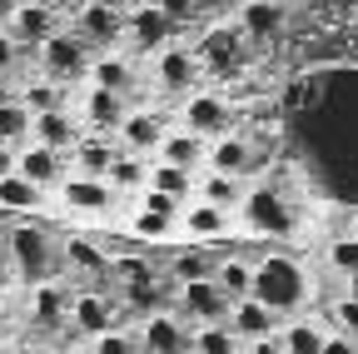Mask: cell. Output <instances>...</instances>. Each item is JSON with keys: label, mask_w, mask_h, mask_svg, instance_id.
<instances>
[{"label": "cell", "mask_w": 358, "mask_h": 354, "mask_svg": "<svg viewBox=\"0 0 358 354\" xmlns=\"http://www.w3.org/2000/svg\"><path fill=\"white\" fill-rule=\"evenodd\" d=\"M303 294H308V280H303V270H299L289 254H268V259H259V264H254L249 299L268 304L279 320H284V315H294V309L303 304Z\"/></svg>", "instance_id": "1"}, {"label": "cell", "mask_w": 358, "mask_h": 354, "mask_svg": "<svg viewBox=\"0 0 358 354\" xmlns=\"http://www.w3.org/2000/svg\"><path fill=\"white\" fill-rule=\"evenodd\" d=\"M239 215H244V225L254 230V235H289L294 230V210H289V200L279 195V190H249L239 205H234Z\"/></svg>", "instance_id": "2"}, {"label": "cell", "mask_w": 358, "mask_h": 354, "mask_svg": "<svg viewBox=\"0 0 358 354\" xmlns=\"http://www.w3.org/2000/svg\"><path fill=\"white\" fill-rule=\"evenodd\" d=\"M10 254H15V270L35 285V280H50L55 275V240L45 235L40 225H20L15 235H10Z\"/></svg>", "instance_id": "3"}, {"label": "cell", "mask_w": 358, "mask_h": 354, "mask_svg": "<svg viewBox=\"0 0 358 354\" xmlns=\"http://www.w3.org/2000/svg\"><path fill=\"white\" fill-rule=\"evenodd\" d=\"M40 60H45V75L50 80H85L90 75V46L70 30H55L50 40H40Z\"/></svg>", "instance_id": "4"}, {"label": "cell", "mask_w": 358, "mask_h": 354, "mask_svg": "<svg viewBox=\"0 0 358 354\" xmlns=\"http://www.w3.org/2000/svg\"><path fill=\"white\" fill-rule=\"evenodd\" d=\"M179 315H185L189 325H224V315H229V294L214 285V275L189 280V285H179Z\"/></svg>", "instance_id": "5"}, {"label": "cell", "mask_w": 358, "mask_h": 354, "mask_svg": "<svg viewBox=\"0 0 358 354\" xmlns=\"http://www.w3.org/2000/svg\"><path fill=\"white\" fill-rule=\"evenodd\" d=\"M189 50H194L199 70H209V75H234V70H239V60H244V50H239V35H234L229 25H214V30H204Z\"/></svg>", "instance_id": "6"}, {"label": "cell", "mask_w": 358, "mask_h": 354, "mask_svg": "<svg viewBox=\"0 0 358 354\" xmlns=\"http://www.w3.org/2000/svg\"><path fill=\"white\" fill-rule=\"evenodd\" d=\"M140 354H189V320L179 315H145V329H140Z\"/></svg>", "instance_id": "7"}, {"label": "cell", "mask_w": 358, "mask_h": 354, "mask_svg": "<svg viewBox=\"0 0 358 354\" xmlns=\"http://www.w3.org/2000/svg\"><path fill=\"white\" fill-rule=\"evenodd\" d=\"M179 210H185V200L159 195V190L145 185V205H140V215H134V235L140 240H169L174 225H179Z\"/></svg>", "instance_id": "8"}, {"label": "cell", "mask_w": 358, "mask_h": 354, "mask_svg": "<svg viewBox=\"0 0 358 354\" xmlns=\"http://www.w3.org/2000/svg\"><path fill=\"white\" fill-rule=\"evenodd\" d=\"M85 46H115L124 35V11L110 6V0H85L80 6V30H75Z\"/></svg>", "instance_id": "9"}, {"label": "cell", "mask_w": 358, "mask_h": 354, "mask_svg": "<svg viewBox=\"0 0 358 354\" xmlns=\"http://www.w3.org/2000/svg\"><path fill=\"white\" fill-rule=\"evenodd\" d=\"M60 30V11L55 6H45V0H15V11H10V35L20 40V46H40V40H50Z\"/></svg>", "instance_id": "10"}, {"label": "cell", "mask_w": 358, "mask_h": 354, "mask_svg": "<svg viewBox=\"0 0 358 354\" xmlns=\"http://www.w3.org/2000/svg\"><path fill=\"white\" fill-rule=\"evenodd\" d=\"M185 130H194L199 140H219L234 130V115L219 95H189L185 100Z\"/></svg>", "instance_id": "11"}, {"label": "cell", "mask_w": 358, "mask_h": 354, "mask_svg": "<svg viewBox=\"0 0 358 354\" xmlns=\"http://www.w3.org/2000/svg\"><path fill=\"white\" fill-rule=\"evenodd\" d=\"M124 35L134 40L140 50H159V46H169V35H174V20L155 6V0H145V6H134L129 11V20H124Z\"/></svg>", "instance_id": "12"}, {"label": "cell", "mask_w": 358, "mask_h": 354, "mask_svg": "<svg viewBox=\"0 0 358 354\" xmlns=\"http://www.w3.org/2000/svg\"><path fill=\"white\" fill-rule=\"evenodd\" d=\"M224 320H229V329H234V339H239V344H249V339H268V334L279 329V315H274L268 304L249 299V294H244V299H234Z\"/></svg>", "instance_id": "13"}, {"label": "cell", "mask_w": 358, "mask_h": 354, "mask_svg": "<svg viewBox=\"0 0 358 354\" xmlns=\"http://www.w3.org/2000/svg\"><path fill=\"white\" fill-rule=\"evenodd\" d=\"M164 115H155V110H124V120H120V130L115 135L124 140V150H134V155H150V150H159V140H164Z\"/></svg>", "instance_id": "14"}, {"label": "cell", "mask_w": 358, "mask_h": 354, "mask_svg": "<svg viewBox=\"0 0 358 354\" xmlns=\"http://www.w3.org/2000/svg\"><path fill=\"white\" fill-rule=\"evenodd\" d=\"M70 329L75 334H105V329H115V309H110V299L105 294H95V290H85V294H75L70 299Z\"/></svg>", "instance_id": "15"}, {"label": "cell", "mask_w": 358, "mask_h": 354, "mask_svg": "<svg viewBox=\"0 0 358 354\" xmlns=\"http://www.w3.org/2000/svg\"><path fill=\"white\" fill-rule=\"evenodd\" d=\"M60 200H65L70 210H80V215H105V210H115V190H110L105 180H95V175H75V180H65V185H60Z\"/></svg>", "instance_id": "16"}, {"label": "cell", "mask_w": 358, "mask_h": 354, "mask_svg": "<svg viewBox=\"0 0 358 354\" xmlns=\"http://www.w3.org/2000/svg\"><path fill=\"white\" fill-rule=\"evenodd\" d=\"M60 150H50V145H25L20 155H15V175L20 180H30V185H40V190H50V185H60Z\"/></svg>", "instance_id": "17"}, {"label": "cell", "mask_w": 358, "mask_h": 354, "mask_svg": "<svg viewBox=\"0 0 358 354\" xmlns=\"http://www.w3.org/2000/svg\"><path fill=\"white\" fill-rule=\"evenodd\" d=\"M155 70H159L164 90H194V85H199V60L185 46H159V65Z\"/></svg>", "instance_id": "18"}, {"label": "cell", "mask_w": 358, "mask_h": 354, "mask_svg": "<svg viewBox=\"0 0 358 354\" xmlns=\"http://www.w3.org/2000/svg\"><path fill=\"white\" fill-rule=\"evenodd\" d=\"M30 140L35 145H50V150H70L80 135H75V120L55 105V110H35L30 115Z\"/></svg>", "instance_id": "19"}, {"label": "cell", "mask_w": 358, "mask_h": 354, "mask_svg": "<svg viewBox=\"0 0 358 354\" xmlns=\"http://www.w3.org/2000/svg\"><path fill=\"white\" fill-rule=\"evenodd\" d=\"M239 30H244L249 40H279V30H284V6H279V0H244Z\"/></svg>", "instance_id": "20"}, {"label": "cell", "mask_w": 358, "mask_h": 354, "mask_svg": "<svg viewBox=\"0 0 358 354\" xmlns=\"http://www.w3.org/2000/svg\"><path fill=\"white\" fill-rule=\"evenodd\" d=\"M179 225H185L189 240H219V235H229V210L199 200V205H189V210H179Z\"/></svg>", "instance_id": "21"}, {"label": "cell", "mask_w": 358, "mask_h": 354, "mask_svg": "<svg viewBox=\"0 0 358 354\" xmlns=\"http://www.w3.org/2000/svg\"><path fill=\"white\" fill-rule=\"evenodd\" d=\"M209 170H219V175H249L254 170V145L244 140V135H219L214 140V150H209Z\"/></svg>", "instance_id": "22"}, {"label": "cell", "mask_w": 358, "mask_h": 354, "mask_svg": "<svg viewBox=\"0 0 358 354\" xmlns=\"http://www.w3.org/2000/svg\"><path fill=\"white\" fill-rule=\"evenodd\" d=\"M85 120L100 130H120V120H124V95L120 90H105V85H90L85 90Z\"/></svg>", "instance_id": "23"}, {"label": "cell", "mask_w": 358, "mask_h": 354, "mask_svg": "<svg viewBox=\"0 0 358 354\" xmlns=\"http://www.w3.org/2000/svg\"><path fill=\"white\" fill-rule=\"evenodd\" d=\"M159 160H169V165H179V170H194V165L204 160V140L194 135V130H164Z\"/></svg>", "instance_id": "24"}, {"label": "cell", "mask_w": 358, "mask_h": 354, "mask_svg": "<svg viewBox=\"0 0 358 354\" xmlns=\"http://www.w3.org/2000/svg\"><path fill=\"white\" fill-rule=\"evenodd\" d=\"M35 329H60V325H70V299L55 290V285H45L40 280V290H35Z\"/></svg>", "instance_id": "25"}, {"label": "cell", "mask_w": 358, "mask_h": 354, "mask_svg": "<svg viewBox=\"0 0 358 354\" xmlns=\"http://www.w3.org/2000/svg\"><path fill=\"white\" fill-rule=\"evenodd\" d=\"M70 150H75L80 175H95V180H105V170H110V160H115V140H105V135H85V140H75Z\"/></svg>", "instance_id": "26"}, {"label": "cell", "mask_w": 358, "mask_h": 354, "mask_svg": "<svg viewBox=\"0 0 358 354\" xmlns=\"http://www.w3.org/2000/svg\"><path fill=\"white\" fill-rule=\"evenodd\" d=\"M105 180H110V190H145L150 165L134 155V150H115V160H110V170H105Z\"/></svg>", "instance_id": "27"}, {"label": "cell", "mask_w": 358, "mask_h": 354, "mask_svg": "<svg viewBox=\"0 0 358 354\" xmlns=\"http://www.w3.org/2000/svg\"><path fill=\"white\" fill-rule=\"evenodd\" d=\"M90 85H105V90L129 95L134 70H129V60H124V55H100V60H90Z\"/></svg>", "instance_id": "28"}, {"label": "cell", "mask_w": 358, "mask_h": 354, "mask_svg": "<svg viewBox=\"0 0 358 354\" xmlns=\"http://www.w3.org/2000/svg\"><path fill=\"white\" fill-rule=\"evenodd\" d=\"M145 185H150V190H159V195L185 200V195L194 190V170H179V165L159 160V165H150V180H145Z\"/></svg>", "instance_id": "29"}, {"label": "cell", "mask_w": 358, "mask_h": 354, "mask_svg": "<svg viewBox=\"0 0 358 354\" xmlns=\"http://www.w3.org/2000/svg\"><path fill=\"white\" fill-rule=\"evenodd\" d=\"M65 259L90 280H110V254H100L90 240H65Z\"/></svg>", "instance_id": "30"}, {"label": "cell", "mask_w": 358, "mask_h": 354, "mask_svg": "<svg viewBox=\"0 0 358 354\" xmlns=\"http://www.w3.org/2000/svg\"><path fill=\"white\" fill-rule=\"evenodd\" d=\"M40 185H30V180H20V175L10 170V175H0V210H40Z\"/></svg>", "instance_id": "31"}, {"label": "cell", "mask_w": 358, "mask_h": 354, "mask_svg": "<svg viewBox=\"0 0 358 354\" xmlns=\"http://www.w3.org/2000/svg\"><path fill=\"white\" fill-rule=\"evenodd\" d=\"M189 354H239V339L229 325H204L189 334Z\"/></svg>", "instance_id": "32"}, {"label": "cell", "mask_w": 358, "mask_h": 354, "mask_svg": "<svg viewBox=\"0 0 358 354\" xmlns=\"http://www.w3.org/2000/svg\"><path fill=\"white\" fill-rule=\"evenodd\" d=\"M30 140V110L20 100H0V145Z\"/></svg>", "instance_id": "33"}, {"label": "cell", "mask_w": 358, "mask_h": 354, "mask_svg": "<svg viewBox=\"0 0 358 354\" xmlns=\"http://www.w3.org/2000/svg\"><path fill=\"white\" fill-rule=\"evenodd\" d=\"M204 200H209V205H219V210H234V205L244 200L239 175H219V170H209V175H204Z\"/></svg>", "instance_id": "34"}, {"label": "cell", "mask_w": 358, "mask_h": 354, "mask_svg": "<svg viewBox=\"0 0 358 354\" xmlns=\"http://www.w3.org/2000/svg\"><path fill=\"white\" fill-rule=\"evenodd\" d=\"M249 280H254V270H249V264H244V259H224V264H219V270H214V285H219L224 294H229V304L249 294Z\"/></svg>", "instance_id": "35"}, {"label": "cell", "mask_w": 358, "mask_h": 354, "mask_svg": "<svg viewBox=\"0 0 358 354\" xmlns=\"http://www.w3.org/2000/svg\"><path fill=\"white\" fill-rule=\"evenodd\" d=\"M169 275H174L179 285L204 280V275H214V259H209L204 250H179V254H174V264H169Z\"/></svg>", "instance_id": "36"}, {"label": "cell", "mask_w": 358, "mask_h": 354, "mask_svg": "<svg viewBox=\"0 0 358 354\" xmlns=\"http://www.w3.org/2000/svg\"><path fill=\"white\" fill-rule=\"evenodd\" d=\"M124 290V304L134 309V315H155V309H164V294L155 280H140V285H120Z\"/></svg>", "instance_id": "37"}, {"label": "cell", "mask_w": 358, "mask_h": 354, "mask_svg": "<svg viewBox=\"0 0 358 354\" xmlns=\"http://www.w3.org/2000/svg\"><path fill=\"white\" fill-rule=\"evenodd\" d=\"M279 344H284V354H319V349H324V334L313 329V325H303V320H299V325H289V329H284V339H279Z\"/></svg>", "instance_id": "38"}, {"label": "cell", "mask_w": 358, "mask_h": 354, "mask_svg": "<svg viewBox=\"0 0 358 354\" xmlns=\"http://www.w3.org/2000/svg\"><path fill=\"white\" fill-rule=\"evenodd\" d=\"M95 354H140V339L124 329H105V334H95Z\"/></svg>", "instance_id": "39"}, {"label": "cell", "mask_w": 358, "mask_h": 354, "mask_svg": "<svg viewBox=\"0 0 358 354\" xmlns=\"http://www.w3.org/2000/svg\"><path fill=\"white\" fill-rule=\"evenodd\" d=\"M20 105H25L30 115H35V110H55V105H60V90H55V80H40V85H30Z\"/></svg>", "instance_id": "40"}, {"label": "cell", "mask_w": 358, "mask_h": 354, "mask_svg": "<svg viewBox=\"0 0 358 354\" xmlns=\"http://www.w3.org/2000/svg\"><path fill=\"white\" fill-rule=\"evenodd\" d=\"M329 259H334L338 275H358V240H338V245L329 250Z\"/></svg>", "instance_id": "41"}, {"label": "cell", "mask_w": 358, "mask_h": 354, "mask_svg": "<svg viewBox=\"0 0 358 354\" xmlns=\"http://www.w3.org/2000/svg\"><path fill=\"white\" fill-rule=\"evenodd\" d=\"M334 320H338V329H343L348 339H358V299H348V294H343V299L334 304Z\"/></svg>", "instance_id": "42"}, {"label": "cell", "mask_w": 358, "mask_h": 354, "mask_svg": "<svg viewBox=\"0 0 358 354\" xmlns=\"http://www.w3.org/2000/svg\"><path fill=\"white\" fill-rule=\"evenodd\" d=\"M155 6H159L174 25H185V20H194V15H199V0H155Z\"/></svg>", "instance_id": "43"}, {"label": "cell", "mask_w": 358, "mask_h": 354, "mask_svg": "<svg viewBox=\"0 0 358 354\" xmlns=\"http://www.w3.org/2000/svg\"><path fill=\"white\" fill-rule=\"evenodd\" d=\"M15 65H20V40L10 30H0V75H10Z\"/></svg>", "instance_id": "44"}, {"label": "cell", "mask_w": 358, "mask_h": 354, "mask_svg": "<svg viewBox=\"0 0 358 354\" xmlns=\"http://www.w3.org/2000/svg\"><path fill=\"white\" fill-rule=\"evenodd\" d=\"M319 354H358V344L348 339V334H338V339H324V349Z\"/></svg>", "instance_id": "45"}, {"label": "cell", "mask_w": 358, "mask_h": 354, "mask_svg": "<svg viewBox=\"0 0 358 354\" xmlns=\"http://www.w3.org/2000/svg\"><path fill=\"white\" fill-rule=\"evenodd\" d=\"M249 354H284V344L268 334V339H249Z\"/></svg>", "instance_id": "46"}, {"label": "cell", "mask_w": 358, "mask_h": 354, "mask_svg": "<svg viewBox=\"0 0 358 354\" xmlns=\"http://www.w3.org/2000/svg\"><path fill=\"white\" fill-rule=\"evenodd\" d=\"M15 170V150L10 145H0V175H10Z\"/></svg>", "instance_id": "47"}, {"label": "cell", "mask_w": 358, "mask_h": 354, "mask_svg": "<svg viewBox=\"0 0 358 354\" xmlns=\"http://www.w3.org/2000/svg\"><path fill=\"white\" fill-rule=\"evenodd\" d=\"M45 6H55V11H80L85 0H45Z\"/></svg>", "instance_id": "48"}, {"label": "cell", "mask_w": 358, "mask_h": 354, "mask_svg": "<svg viewBox=\"0 0 358 354\" xmlns=\"http://www.w3.org/2000/svg\"><path fill=\"white\" fill-rule=\"evenodd\" d=\"M110 6H120V11H134V6H145V0H110Z\"/></svg>", "instance_id": "49"}, {"label": "cell", "mask_w": 358, "mask_h": 354, "mask_svg": "<svg viewBox=\"0 0 358 354\" xmlns=\"http://www.w3.org/2000/svg\"><path fill=\"white\" fill-rule=\"evenodd\" d=\"M348 299H358V275H348Z\"/></svg>", "instance_id": "50"}, {"label": "cell", "mask_w": 358, "mask_h": 354, "mask_svg": "<svg viewBox=\"0 0 358 354\" xmlns=\"http://www.w3.org/2000/svg\"><path fill=\"white\" fill-rule=\"evenodd\" d=\"M15 11V0H0V15H10Z\"/></svg>", "instance_id": "51"}, {"label": "cell", "mask_w": 358, "mask_h": 354, "mask_svg": "<svg viewBox=\"0 0 358 354\" xmlns=\"http://www.w3.org/2000/svg\"><path fill=\"white\" fill-rule=\"evenodd\" d=\"M199 6H224V0H199Z\"/></svg>", "instance_id": "52"}, {"label": "cell", "mask_w": 358, "mask_h": 354, "mask_svg": "<svg viewBox=\"0 0 358 354\" xmlns=\"http://www.w3.org/2000/svg\"><path fill=\"white\" fill-rule=\"evenodd\" d=\"M334 6H353V0H334Z\"/></svg>", "instance_id": "53"}]
</instances>
